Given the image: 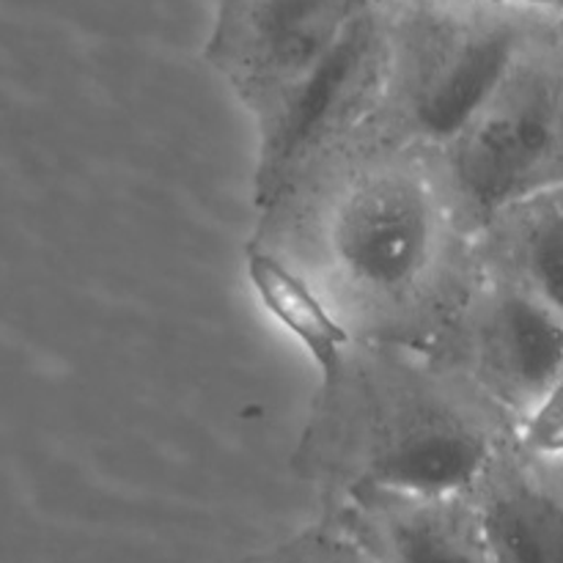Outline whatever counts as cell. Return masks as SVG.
Here are the masks:
<instances>
[{
    "mask_svg": "<svg viewBox=\"0 0 563 563\" xmlns=\"http://www.w3.org/2000/svg\"><path fill=\"white\" fill-rule=\"evenodd\" d=\"M506 421L456 374L399 350L366 352L322 385L308 434L350 493L467 495L506 443Z\"/></svg>",
    "mask_w": 563,
    "mask_h": 563,
    "instance_id": "obj_1",
    "label": "cell"
},
{
    "mask_svg": "<svg viewBox=\"0 0 563 563\" xmlns=\"http://www.w3.org/2000/svg\"><path fill=\"white\" fill-rule=\"evenodd\" d=\"M559 14L487 0H390V66L374 121L427 154L495 97Z\"/></svg>",
    "mask_w": 563,
    "mask_h": 563,
    "instance_id": "obj_2",
    "label": "cell"
},
{
    "mask_svg": "<svg viewBox=\"0 0 563 563\" xmlns=\"http://www.w3.org/2000/svg\"><path fill=\"white\" fill-rule=\"evenodd\" d=\"M460 234L429 159L388 146L335 179L322 218V256L339 295L399 317L440 297Z\"/></svg>",
    "mask_w": 563,
    "mask_h": 563,
    "instance_id": "obj_3",
    "label": "cell"
},
{
    "mask_svg": "<svg viewBox=\"0 0 563 563\" xmlns=\"http://www.w3.org/2000/svg\"><path fill=\"white\" fill-rule=\"evenodd\" d=\"M462 234L561 190L559 31L533 44L495 97L438 152L423 154Z\"/></svg>",
    "mask_w": 563,
    "mask_h": 563,
    "instance_id": "obj_4",
    "label": "cell"
},
{
    "mask_svg": "<svg viewBox=\"0 0 563 563\" xmlns=\"http://www.w3.org/2000/svg\"><path fill=\"white\" fill-rule=\"evenodd\" d=\"M390 66V0H366L317 66L258 124L256 201L278 207L374 124Z\"/></svg>",
    "mask_w": 563,
    "mask_h": 563,
    "instance_id": "obj_5",
    "label": "cell"
},
{
    "mask_svg": "<svg viewBox=\"0 0 563 563\" xmlns=\"http://www.w3.org/2000/svg\"><path fill=\"white\" fill-rule=\"evenodd\" d=\"M460 363L451 374L517 427L561 394L563 311L487 278L454 313Z\"/></svg>",
    "mask_w": 563,
    "mask_h": 563,
    "instance_id": "obj_6",
    "label": "cell"
},
{
    "mask_svg": "<svg viewBox=\"0 0 563 563\" xmlns=\"http://www.w3.org/2000/svg\"><path fill=\"white\" fill-rule=\"evenodd\" d=\"M366 0H214L207 60L262 119L333 47Z\"/></svg>",
    "mask_w": 563,
    "mask_h": 563,
    "instance_id": "obj_7",
    "label": "cell"
},
{
    "mask_svg": "<svg viewBox=\"0 0 563 563\" xmlns=\"http://www.w3.org/2000/svg\"><path fill=\"white\" fill-rule=\"evenodd\" d=\"M467 498L489 563H563L561 456L504 443Z\"/></svg>",
    "mask_w": 563,
    "mask_h": 563,
    "instance_id": "obj_8",
    "label": "cell"
},
{
    "mask_svg": "<svg viewBox=\"0 0 563 563\" xmlns=\"http://www.w3.org/2000/svg\"><path fill=\"white\" fill-rule=\"evenodd\" d=\"M335 526L374 563H489L467 495L352 493Z\"/></svg>",
    "mask_w": 563,
    "mask_h": 563,
    "instance_id": "obj_9",
    "label": "cell"
},
{
    "mask_svg": "<svg viewBox=\"0 0 563 563\" xmlns=\"http://www.w3.org/2000/svg\"><path fill=\"white\" fill-rule=\"evenodd\" d=\"M245 269L264 311L302 346L328 385L355 352V339L322 284L284 253L262 245H251Z\"/></svg>",
    "mask_w": 563,
    "mask_h": 563,
    "instance_id": "obj_10",
    "label": "cell"
},
{
    "mask_svg": "<svg viewBox=\"0 0 563 563\" xmlns=\"http://www.w3.org/2000/svg\"><path fill=\"white\" fill-rule=\"evenodd\" d=\"M484 240L487 278L528 291L548 306L561 308L563 289V212L561 190H548L489 220Z\"/></svg>",
    "mask_w": 563,
    "mask_h": 563,
    "instance_id": "obj_11",
    "label": "cell"
},
{
    "mask_svg": "<svg viewBox=\"0 0 563 563\" xmlns=\"http://www.w3.org/2000/svg\"><path fill=\"white\" fill-rule=\"evenodd\" d=\"M240 563H374L341 531L339 526H322L300 533L284 544L251 555Z\"/></svg>",
    "mask_w": 563,
    "mask_h": 563,
    "instance_id": "obj_12",
    "label": "cell"
},
{
    "mask_svg": "<svg viewBox=\"0 0 563 563\" xmlns=\"http://www.w3.org/2000/svg\"><path fill=\"white\" fill-rule=\"evenodd\" d=\"M487 3H509V5H526V9H539L550 11V14H559L561 0H487Z\"/></svg>",
    "mask_w": 563,
    "mask_h": 563,
    "instance_id": "obj_13",
    "label": "cell"
}]
</instances>
